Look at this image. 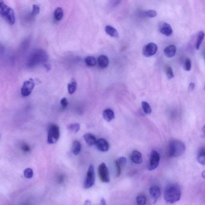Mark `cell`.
Listing matches in <instances>:
<instances>
[{
	"mask_svg": "<svg viewBox=\"0 0 205 205\" xmlns=\"http://www.w3.org/2000/svg\"><path fill=\"white\" fill-rule=\"evenodd\" d=\"M181 195V191L179 186L173 184L168 186L165 189L164 197L167 202L173 204L180 200Z\"/></svg>",
	"mask_w": 205,
	"mask_h": 205,
	"instance_id": "1",
	"label": "cell"
},
{
	"mask_svg": "<svg viewBox=\"0 0 205 205\" xmlns=\"http://www.w3.org/2000/svg\"><path fill=\"white\" fill-rule=\"evenodd\" d=\"M186 151L185 144L181 141L173 140L168 145V156L170 158H178L182 156Z\"/></svg>",
	"mask_w": 205,
	"mask_h": 205,
	"instance_id": "2",
	"label": "cell"
},
{
	"mask_svg": "<svg viewBox=\"0 0 205 205\" xmlns=\"http://www.w3.org/2000/svg\"><path fill=\"white\" fill-rule=\"evenodd\" d=\"M0 14L9 25H13L15 23V14L14 10L6 5L2 0H0Z\"/></svg>",
	"mask_w": 205,
	"mask_h": 205,
	"instance_id": "3",
	"label": "cell"
},
{
	"mask_svg": "<svg viewBox=\"0 0 205 205\" xmlns=\"http://www.w3.org/2000/svg\"><path fill=\"white\" fill-rule=\"evenodd\" d=\"M47 58V55L44 51L38 49L32 54L29 59V65L31 66L44 62Z\"/></svg>",
	"mask_w": 205,
	"mask_h": 205,
	"instance_id": "4",
	"label": "cell"
},
{
	"mask_svg": "<svg viewBox=\"0 0 205 205\" xmlns=\"http://www.w3.org/2000/svg\"><path fill=\"white\" fill-rule=\"evenodd\" d=\"M60 129L58 125L51 124L48 127L47 131V142L49 144L56 143L59 138Z\"/></svg>",
	"mask_w": 205,
	"mask_h": 205,
	"instance_id": "5",
	"label": "cell"
},
{
	"mask_svg": "<svg viewBox=\"0 0 205 205\" xmlns=\"http://www.w3.org/2000/svg\"><path fill=\"white\" fill-rule=\"evenodd\" d=\"M95 181V174L94 168L93 165H90L87 171V175L85 179L84 183V188H90L94 184Z\"/></svg>",
	"mask_w": 205,
	"mask_h": 205,
	"instance_id": "6",
	"label": "cell"
},
{
	"mask_svg": "<svg viewBox=\"0 0 205 205\" xmlns=\"http://www.w3.org/2000/svg\"><path fill=\"white\" fill-rule=\"evenodd\" d=\"M98 175L101 181L103 183L110 181V175L107 167L105 163H102L99 165L98 169Z\"/></svg>",
	"mask_w": 205,
	"mask_h": 205,
	"instance_id": "7",
	"label": "cell"
},
{
	"mask_svg": "<svg viewBox=\"0 0 205 205\" xmlns=\"http://www.w3.org/2000/svg\"><path fill=\"white\" fill-rule=\"evenodd\" d=\"M35 86V82L33 79L30 78L29 80L25 81L21 89L22 95L24 97L29 96L31 94Z\"/></svg>",
	"mask_w": 205,
	"mask_h": 205,
	"instance_id": "8",
	"label": "cell"
},
{
	"mask_svg": "<svg viewBox=\"0 0 205 205\" xmlns=\"http://www.w3.org/2000/svg\"><path fill=\"white\" fill-rule=\"evenodd\" d=\"M160 159L159 154L156 150H152L151 153L150 161L148 166V169L149 170H153L158 167Z\"/></svg>",
	"mask_w": 205,
	"mask_h": 205,
	"instance_id": "9",
	"label": "cell"
},
{
	"mask_svg": "<svg viewBox=\"0 0 205 205\" xmlns=\"http://www.w3.org/2000/svg\"><path fill=\"white\" fill-rule=\"evenodd\" d=\"M157 50L158 47L156 44L151 42L143 47V54L146 57H151L156 54Z\"/></svg>",
	"mask_w": 205,
	"mask_h": 205,
	"instance_id": "10",
	"label": "cell"
},
{
	"mask_svg": "<svg viewBox=\"0 0 205 205\" xmlns=\"http://www.w3.org/2000/svg\"><path fill=\"white\" fill-rule=\"evenodd\" d=\"M150 197L153 200L154 202L156 203L160 199L161 196L160 188L157 186L150 187L149 190Z\"/></svg>",
	"mask_w": 205,
	"mask_h": 205,
	"instance_id": "11",
	"label": "cell"
},
{
	"mask_svg": "<svg viewBox=\"0 0 205 205\" xmlns=\"http://www.w3.org/2000/svg\"><path fill=\"white\" fill-rule=\"evenodd\" d=\"M159 30L161 33L167 36H170L173 32L170 25L165 22L159 24Z\"/></svg>",
	"mask_w": 205,
	"mask_h": 205,
	"instance_id": "12",
	"label": "cell"
},
{
	"mask_svg": "<svg viewBox=\"0 0 205 205\" xmlns=\"http://www.w3.org/2000/svg\"><path fill=\"white\" fill-rule=\"evenodd\" d=\"M96 146L98 150L101 152H107L109 149V144L107 141L103 138H101L97 140Z\"/></svg>",
	"mask_w": 205,
	"mask_h": 205,
	"instance_id": "13",
	"label": "cell"
},
{
	"mask_svg": "<svg viewBox=\"0 0 205 205\" xmlns=\"http://www.w3.org/2000/svg\"><path fill=\"white\" fill-rule=\"evenodd\" d=\"M131 159L134 163L139 164L142 162L141 154L137 151H134L131 154Z\"/></svg>",
	"mask_w": 205,
	"mask_h": 205,
	"instance_id": "14",
	"label": "cell"
},
{
	"mask_svg": "<svg viewBox=\"0 0 205 205\" xmlns=\"http://www.w3.org/2000/svg\"><path fill=\"white\" fill-rule=\"evenodd\" d=\"M176 52V47L173 45L166 47L164 50V53L168 58H172L175 55Z\"/></svg>",
	"mask_w": 205,
	"mask_h": 205,
	"instance_id": "15",
	"label": "cell"
},
{
	"mask_svg": "<svg viewBox=\"0 0 205 205\" xmlns=\"http://www.w3.org/2000/svg\"><path fill=\"white\" fill-rule=\"evenodd\" d=\"M83 137L85 141L89 146H92L96 144L97 140L96 137L93 135L87 133Z\"/></svg>",
	"mask_w": 205,
	"mask_h": 205,
	"instance_id": "16",
	"label": "cell"
},
{
	"mask_svg": "<svg viewBox=\"0 0 205 205\" xmlns=\"http://www.w3.org/2000/svg\"><path fill=\"white\" fill-rule=\"evenodd\" d=\"M103 117L104 119L108 122H110L114 118V113L112 109H108L103 111Z\"/></svg>",
	"mask_w": 205,
	"mask_h": 205,
	"instance_id": "17",
	"label": "cell"
},
{
	"mask_svg": "<svg viewBox=\"0 0 205 205\" xmlns=\"http://www.w3.org/2000/svg\"><path fill=\"white\" fill-rule=\"evenodd\" d=\"M197 159L201 164L205 165V148H202L197 153Z\"/></svg>",
	"mask_w": 205,
	"mask_h": 205,
	"instance_id": "18",
	"label": "cell"
},
{
	"mask_svg": "<svg viewBox=\"0 0 205 205\" xmlns=\"http://www.w3.org/2000/svg\"><path fill=\"white\" fill-rule=\"evenodd\" d=\"M140 17L143 18H152L156 17L157 12L154 10H150L141 11L140 13Z\"/></svg>",
	"mask_w": 205,
	"mask_h": 205,
	"instance_id": "19",
	"label": "cell"
},
{
	"mask_svg": "<svg viewBox=\"0 0 205 205\" xmlns=\"http://www.w3.org/2000/svg\"><path fill=\"white\" fill-rule=\"evenodd\" d=\"M98 61L99 66L102 68H106L109 64V59L105 55H102L99 56Z\"/></svg>",
	"mask_w": 205,
	"mask_h": 205,
	"instance_id": "20",
	"label": "cell"
},
{
	"mask_svg": "<svg viewBox=\"0 0 205 205\" xmlns=\"http://www.w3.org/2000/svg\"><path fill=\"white\" fill-rule=\"evenodd\" d=\"M105 31L109 36L114 37H118L119 33L116 29L112 26L107 25L105 27Z\"/></svg>",
	"mask_w": 205,
	"mask_h": 205,
	"instance_id": "21",
	"label": "cell"
},
{
	"mask_svg": "<svg viewBox=\"0 0 205 205\" xmlns=\"http://www.w3.org/2000/svg\"><path fill=\"white\" fill-rule=\"evenodd\" d=\"M81 145L80 142L77 140L73 141L72 146V151L75 155H78L81 150Z\"/></svg>",
	"mask_w": 205,
	"mask_h": 205,
	"instance_id": "22",
	"label": "cell"
},
{
	"mask_svg": "<svg viewBox=\"0 0 205 205\" xmlns=\"http://www.w3.org/2000/svg\"><path fill=\"white\" fill-rule=\"evenodd\" d=\"M64 16V11L61 7H58L55 10L54 13V19L56 21H59L62 19Z\"/></svg>",
	"mask_w": 205,
	"mask_h": 205,
	"instance_id": "23",
	"label": "cell"
},
{
	"mask_svg": "<svg viewBox=\"0 0 205 205\" xmlns=\"http://www.w3.org/2000/svg\"><path fill=\"white\" fill-rule=\"evenodd\" d=\"M204 36V33L203 31H201L198 32L195 43V47L196 49H200V45L202 42Z\"/></svg>",
	"mask_w": 205,
	"mask_h": 205,
	"instance_id": "24",
	"label": "cell"
},
{
	"mask_svg": "<svg viewBox=\"0 0 205 205\" xmlns=\"http://www.w3.org/2000/svg\"><path fill=\"white\" fill-rule=\"evenodd\" d=\"M77 84L76 83L75 80L74 79L72 80L71 82L69 83L68 85V90L69 93L70 94H72L75 93V91L76 89H77Z\"/></svg>",
	"mask_w": 205,
	"mask_h": 205,
	"instance_id": "25",
	"label": "cell"
},
{
	"mask_svg": "<svg viewBox=\"0 0 205 205\" xmlns=\"http://www.w3.org/2000/svg\"><path fill=\"white\" fill-rule=\"evenodd\" d=\"M85 62L89 67L94 66L96 65V58L91 56H88L85 59Z\"/></svg>",
	"mask_w": 205,
	"mask_h": 205,
	"instance_id": "26",
	"label": "cell"
},
{
	"mask_svg": "<svg viewBox=\"0 0 205 205\" xmlns=\"http://www.w3.org/2000/svg\"><path fill=\"white\" fill-rule=\"evenodd\" d=\"M67 128L70 131L75 133H76L78 132V131L80 130V125L78 123H75V124H70L68 126Z\"/></svg>",
	"mask_w": 205,
	"mask_h": 205,
	"instance_id": "27",
	"label": "cell"
},
{
	"mask_svg": "<svg viewBox=\"0 0 205 205\" xmlns=\"http://www.w3.org/2000/svg\"><path fill=\"white\" fill-rule=\"evenodd\" d=\"M147 202V198L144 195H140L137 196L136 198V202L137 204L139 205H143L146 204Z\"/></svg>",
	"mask_w": 205,
	"mask_h": 205,
	"instance_id": "28",
	"label": "cell"
},
{
	"mask_svg": "<svg viewBox=\"0 0 205 205\" xmlns=\"http://www.w3.org/2000/svg\"><path fill=\"white\" fill-rule=\"evenodd\" d=\"M142 106L143 110L145 114H147V115H149L151 113V108L150 105L149 104L148 102H142Z\"/></svg>",
	"mask_w": 205,
	"mask_h": 205,
	"instance_id": "29",
	"label": "cell"
},
{
	"mask_svg": "<svg viewBox=\"0 0 205 205\" xmlns=\"http://www.w3.org/2000/svg\"><path fill=\"white\" fill-rule=\"evenodd\" d=\"M165 73L168 78L170 80L174 77V74L172 68L170 67L167 66L165 68Z\"/></svg>",
	"mask_w": 205,
	"mask_h": 205,
	"instance_id": "30",
	"label": "cell"
},
{
	"mask_svg": "<svg viewBox=\"0 0 205 205\" xmlns=\"http://www.w3.org/2000/svg\"><path fill=\"white\" fill-rule=\"evenodd\" d=\"M24 175L25 178L27 179H30L33 176V172L31 168H28L25 170Z\"/></svg>",
	"mask_w": 205,
	"mask_h": 205,
	"instance_id": "31",
	"label": "cell"
},
{
	"mask_svg": "<svg viewBox=\"0 0 205 205\" xmlns=\"http://www.w3.org/2000/svg\"><path fill=\"white\" fill-rule=\"evenodd\" d=\"M191 63L190 58H186L184 63V69L186 71H189L191 70Z\"/></svg>",
	"mask_w": 205,
	"mask_h": 205,
	"instance_id": "32",
	"label": "cell"
},
{
	"mask_svg": "<svg viewBox=\"0 0 205 205\" xmlns=\"http://www.w3.org/2000/svg\"><path fill=\"white\" fill-rule=\"evenodd\" d=\"M40 8L39 6L36 5H33V9L31 11L30 15L32 17L36 16L37 14H39L40 12Z\"/></svg>",
	"mask_w": 205,
	"mask_h": 205,
	"instance_id": "33",
	"label": "cell"
},
{
	"mask_svg": "<svg viewBox=\"0 0 205 205\" xmlns=\"http://www.w3.org/2000/svg\"><path fill=\"white\" fill-rule=\"evenodd\" d=\"M115 162L119 164L121 167L125 166L127 163V159L125 158L122 157L119 158L117 159Z\"/></svg>",
	"mask_w": 205,
	"mask_h": 205,
	"instance_id": "34",
	"label": "cell"
},
{
	"mask_svg": "<svg viewBox=\"0 0 205 205\" xmlns=\"http://www.w3.org/2000/svg\"><path fill=\"white\" fill-rule=\"evenodd\" d=\"M61 104L63 108H65L67 107L68 104V101L66 98H63L61 100Z\"/></svg>",
	"mask_w": 205,
	"mask_h": 205,
	"instance_id": "35",
	"label": "cell"
},
{
	"mask_svg": "<svg viewBox=\"0 0 205 205\" xmlns=\"http://www.w3.org/2000/svg\"><path fill=\"white\" fill-rule=\"evenodd\" d=\"M21 149L25 152H29L30 151V147L29 145L26 144H23L21 146Z\"/></svg>",
	"mask_w": 205,
	"mask_h": 205,
	"instance_id": "36",
	"label": "cell"
},
{
	"mask_svg": "<svg viewBox=\"0 0 205 205\" xmlns=\"http://www.w3.org/2000/svg\"><path fill=\"white\" fill-rule=\"evenodd\" d=\"M195 86V85L194 83H190V84L189 85V86H188L189 90L190 91H192L194 90V89Z\"/></svg>",
	"mask_w": 205,
	"mask_h": 205,
	"instance_id": "37",
	"label": "cell"
},
{
	"mask_svg": "<svg viewBox=\"0 0 205 205\" xmlns=\"http://www.w3.org/2000/svg\"><path fill=\"white\" fill-rule=\"evenodd\" d=\"M58 181L59 183H62L64 181V177L62 175H60L58 179Z\"/></svg>",
	"mask_w": 205,
	"mask_h": 205,
	"instance_id": "38",
	"label": "cell"
},
{
	"mask_svg": "<svg viewBox=\"0 0 205 205\" xmlns=\"http://www.w3.org/2000/svg\"><path fill=\"white\" fill-rule=\"evenodd\" d=\"M101 204L102 205H106V202L104 199L102 198L101 201Z\"/></svg>",
	"mask_w": 205,
	"mask_h": 205,
	"instance_id": "39",
	"label": "cell"
},
{
	"mask_svg": "<svg viewBox=\"0 0 205 205\" xmlns=\"http://www.w3.org/2000/svg\"><path fill=\"white\" fill-rule=\"evenodd\" d=\"M202 178H203L204 179L205 178V170L203 171L202 173Z\"/></svg>",
	"mask_w": 205,
	"mask_h": 205,
	"instance_id": "40",
	"label": "cell"
},
{
	"mask_svg": "<svg viewBox=\"0 0 205 205\" xmlns=\"http://www.w3.org/2000/svg\"><path fill=\"white\" fill-rule=\"evenodd\" d=\"M202 131L203 134H204V136H205V125L204 126H203V127Z\"/></svg>",
	"mask_w": 205,
	"mask_h": 205,
	"instance_id": "41",
	"label": "cell"
},
{
	"mask_svg": "<svg viewBox=\"0 0 205 205\" xmlns=\"http://www.w3.org/2000/svg\"><path fill=\"white\" fill-rule=\"evenodd\" d=\"M86 204H91V202L89 201L88 200H87L86 201Z\"/></svg>",
	"mask_w": 205,
	"mask_h": 205,
	"instance_id": "42",
	"label": "cell"
},
{
	"mask_svg": "<svg viewBox=\"0 0 205 205\" xmlns=\"http://www.w3.org/2000/svg\"><path fill=\"white\" fill-rule=\"evenodd\" d=\"M203 58H204V62L205 63V51L204 53V54H203Z\"/></svg>",
	"mask_w": 205,
	"mask_h": 205,
	"instance_id": "43",
	"label": "cell"
}]
</instances>
